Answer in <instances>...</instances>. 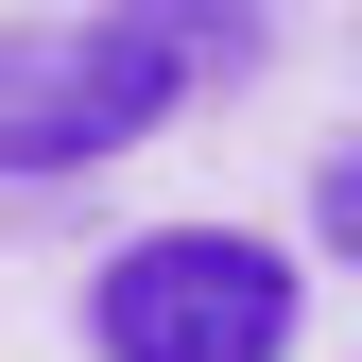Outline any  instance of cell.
Returning a JSON list of instances; mask_svg holds the SVG:
<instances>
[{"label": "cell", "mask_w": 362, "mask_h": 362, "mask_svg": "<svg viewBox=\"0 0 362 362\" xmlns=\"http://www.w3.org/2000/svg\"><path fill=\"white\" fill-rule=\"evenodd\" d=\"M310 224H328V259H362V139L328 156V190H310Z\"/></svg>", "instance_id": "3957f363"}, {"label": "cell", "mask_w": 362, "mask_h": 362, "mask_svg": "<svg viewBox=\"0 0 362 362\" xmlns=\"http://www.w3.org/2000/svg\"><path fill=\"white\" fill-rule=\"evenodd\" d=\"M207 52H242V35L224 18H35V35H0V173H86V156L156 139Z\"/></svg>", "instance_id": "6da1fadb"}, {"label": "cell", "mask_w": 362, "mask_h": 362, "mask_svg": "<svg viewBox=\"0 0 362 362\" xmlns=\"http://www.w3.org/2000/svg\"><path fill=\"white\" fill-rule=\"evenodd\" d=\"M86 328H104V362H276L293 345V259L242 242V224H156V242L104 259Z\"/></svg>", "instance_id": "7a4b0ae2"}]
</instances>
